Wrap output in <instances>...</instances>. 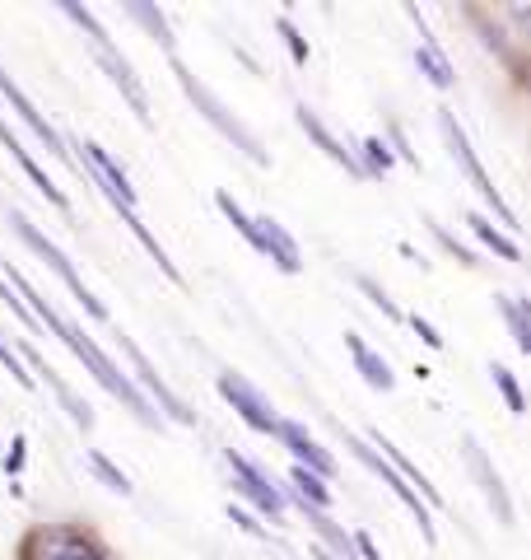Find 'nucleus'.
<instances>
[{"mask_svg":"<svg viewBox=\"0 0 531 560\" xmlns=\"http://www.w3.org/2000/svg\"><path fill=\"white\" fill-rule=\"evenodd\" d=\"M499 313L508 318L512 346H518L522 355H531V318H527V300H512V294H504V300H499Z\"/></svg>","mask_w":531,"mask_h":560,"instance_id":"b1692460","label":"nucleus"},{"mask_svg":"<svg viewBox=\"0 0 531 560\" xmlns=\"http://www.w3.org/2000/svg\"><path fill=\"white\" fill-rule=\"evenodd\" d=\"M28 364H33V370H38V374L47 378V388H51V393H57V401H61V407H66V416H70V420H75V425H80L84 434H88V430H94V411H88V401H80V397H75V388H70V383H66V378H61L57 370H51V364H47V360H38V355H33V350H28Z\"/></svg>","mask_w":531,"mask_h":560,"instance_id":"a211bd4d","label":"nucleus"},{"mask_svg":"<svg viewBox=\"0 0 531 560\" xmlns=\"http://www.w3.org/2000/svg\"><path fill=\"white\" fill-rule=\"evenodd\" d=\"M215 393L228 401V407H234V416L243 420L247 430H257V434H266V440H271L275 434V425H280V411L271 407V401H266L252 383H247L243 374H234V370H220L215 374Z\"/></svg>","mask_w":531,"mask_h":560,"instance_id":"6e6552de","label":"nucleus"},{"mask_svg":"<svg viewBox=\"0 0 531 560\" xmlns=\"http://www.w3.org/2000/svg\"><path fill=\"white\" fill-rule=\"evenodd\" d=\"M462 453H467V467H471V477L481 481V490H485L489 510L499 514V523H504V528H512V495H508V486H504V477H499V471L489 467L485 448L475 444V434H467V440H462Z\"/></svg>","mask_w":531,"mask_h":560,"instance_id":"f8f14e48","label":"nucleus"},{"mask_svg":"<svg viewBox=\"0 0 531 560\" xmlns=\"http://www.w3.org/2000/svg\"><path fill=\"white\" fill-rule=\"evenodd\" d=\"M345 346H350V355H354V370H359V378L368 383L374 393H392L397 388V374H392V364H387L374 346H368L359 331H345Z\"/></svg>","mask_w":531,"mask_h":560,"instance_id":"dca6fc26","label":"nucleus"},{"mask_svg":"<svg viewBox=\"0 0 531 560\" xmlns=\"http://www.w3.org/2000/svg\"><path fill=\"white\" fill-rule=\"evenodd\" d=\"M0 364H5V370L14 374V383H20V388H33V374L24 370L20 350H10V346H5V337H0Z\"/></svg>","mask_w":531,"mask_h":560,"instance_id":"7c9ffc66","label":"nucleus"},{"mask_svg":"<svg viewBox=\"0 0 531 560\" xmlns=\"http://www.w3.org/2000/svg\"><path fill=\"white\" fill-rule=\"evenodd\" d=\"M354 551H359V560H382V551L374 547V537L368 533H354Z\"/></svg>","mask_w":531,"mask_h":560,"instance_id":"f704fd0d","label":"nucleus"},{"mask_svg":"<svg viewBox=\"0 0 531 560\" xmlns=\"http://www.w3.org/2000/svg\"><path fill=\"white\" fill-rule=\"evenodd\" d=\"M0 98L10 103V113L20 117L24 127H28L33 136H38V140H43V145H47L51 154H57V160H70V150H66V136H61L57 127H51V121H47V117H43L38 108H33V98H28L24 90H20V80H14L5 66H0ZM70 164H75V160H70Z\"/></svg>","mask_w":531,"mask_h":560,"instance_id":"9d476101","label":"nucleus"},{"mask_svg":"<svg viewBox=\"0 0 531 560\" xmlns=\"http://www.w3.org/2000/svg\"><path fill=\"white\" fill-rule=\"evenodd\" d=\"M215 206H220V215H224V220H228V224H234V230L243 234V243H247V248H252V253H257V220H252V215H247V210H243V206H238L234 197H228V191H224V187L215 191Z\"/></svg>","mask_w":531,"mask_h":560,"instance_id":"393cba45","label":"nucleus"},{"mask_svg":"<svg viewBox=\"0 0 531 560\" xmlns=\"http://www.w3.org/2000/svg\"><path fill=\"white\" fill-rule=\"evenodd\" d=\"M275 28H280V38H285V47H290L294 66H308V57H312V51H308V38H304V33H298V24H294V20H285V14H280V20H275Z\"/></svg>","mask_w":531,"mask_h":560,"instance_id":"c756f323","label":"nucleus"},{"mask_svg":"<svg viewBox=\"0 0 531 560\" xmlns=\"http://www.w3.org/2000/svg\"><path fill=\"white\" fill-rule=\"evenodd\" d=\"M294 121L308 131V140H312V145L327 154L331 164H341L345 173H354V178H364V168H359V160H354V150H345L341 140H335V131L327 127L322 117H317V108H308V103H298V108H294Z\"/></svg>","mask_w":531,"mask_h":560,"instance_id":"4468645a","label":"nucleus"},{"mask_svg":"<svg viewBox=\"0 0 531 560\" xmlns=\"http://www.w3.org/2000/svg\"><path fill=\"white\" fill-rule=\"evenodd\" d=\"M489 378H494V388L504 393L508 411H512V416H522V411H527V401H522V388H518V378H512V370H504V364H489Z\"/></svg>","mask_w":531,"mask_h":560,"instance_id":"cd10ccee","label":"nucleus"},{"mask_svg":"<svg viewBox=\"0 0 531 560\" xmlns=\"http://www.w3.org/2000/svg\"><path fill=\"white\" fill-rule=\"evenodd\" d=\"M438 131H442V140H448V154H452L457 164H462V173L471 178V187L481 191V201L494 210V215H499L504 230H518V215H512V206L499 197V187L489 183V173H485V164H481V154L471 150V136L462 131V121H457L448 108H438Z\"/></svg>","mask_w":531,"mask_h":560,"instance_id":"20e7f679","label":"nucleus"},{"mask_svg":"<svg viewBox=\"0 0 531 560\" xmlns=\"http://www.w3.org/2000/svg\"><path fill=\"white\" fill-rule=\"evenodd\" d=\"M88 467H94V477H103V486H108V490H117V495H131V477H127V471H121L113 458H108V453H98V448H88Z\"/></svg>","mask_w":531,"mask_h":560,"instance_id":"a878e982","label":"nucleus"},{"mask_svg":"<svg viewBox=\"0 0 531 560\" xmlns=\"http://www.w3.org/2000/svg\"><path fill=\"white\" fill-rule=\"evenodd\" d=\"M117 210V215H121V224H127V230L135 234V243H140V248H145L150 253V261H154V267L158 271H164L168 280H173V285H182V271H177L173 267V261H168V253H164V243H158L154 234H150V224L145 220H140V210H131V206H113Z\"/></svg>","mask_w":531,"mask_h":560,"instance_id":"6ab92c4d","label":"nucleus"},{"mask_svg":"<svg viewBox=\"0 0 531 560\" xmlns=\"http://www.w3.org/2000/svg\"><path fill=\"white\" fill-rule=\"evenodd\" d=\"M20 467H24V434H20V440H14V453L5 458V471H20Z\"/></svg>","mask_w":531,"mask_h":560,"instance_id":"c9c22d12","label":"nucleus"},{"mask_svg":"<svg viewBox=\"0 0 531 560\" xmlns=\"http://www.w3.org/2000/svg\"><path fill=\"white\" fill-rule=\"evenodd\" d=\"M0 304H5V308H10V313H14V318H20V323H24V327H38V323H33V318H28V308L20 304V294H14V290L5 285V276H0Z\"/></svg>","mask_w":531,"mask_h":560,"instance_id":"473e14b6","label":"nucleus"},{"mask_svg":"<svg viewBox=\"0 0 531 560\" xmlns=\"http://www.w3.org/2000/svg\"><path fill=\"white\" fill-rule=\"evenodd\" d=\"M345 448L354 453V458H359L368 471H374V477L387 486V490H392V495L405 504V510H411L415 514V523H420V533H424V541H429V547H434V541H438V528H434V514H429V504H424L420 495H415V490L411 486H405L401 477H397V467L392 463H387L382 458V453L378 448H368V440H359V434H345Z\"/></svg>","mask_w":531,"mask_h":560,"instance_id":"423d86ee","label":"nucleus"},{"mask_svg":"<svg viewBox=\"0 0 531 560\" xmlns=\"http://www.w3.org/2000/svg\"><path fill=\"white\" fill-rule=\"evenodd\" d=\"M61 14H66V20H75V28H80L84 38H88V51H94V61H98L103 70H108V80H113L117 90H121V98L131 103V113L140 117V127H150V121H154V117H150V98H145V90H140V80H135L131 61H127V57H121V51L113 47L108 28L98 24V14H94V10H84L80 0H61Z\"/></svg>","mask_w":531,"mask_h":560,"instance_id":"f257e3e1","label":"nucleus"},{"mask_svg":"<svg viewBox=\"0 0 531 560\" xmlns=\"http://www.w3.org/2000/svg\"><path fill=\"white\" fill-rule=\"evenodd\" d=\"M354 160H359L364 178H387V173H392V164H397V154H392V145H387L382 136H364L359 150H354Z\"/></svg>","mask_w":531,"mask_h":560,"instance_id":"4be33fe9","label":"nucleus"},{"mask_svg":"<svg viewBox=\"0 0 531 560\" xmlns=\"http://www.w3.org/2000/svg\"><path fill=\"white\" fill-rule=\"evenodd\" d=\"M290 481H294V504H308V510H331V486L317 477V471L290 467Z\"/></svg>","mask_w":531,"mask_h":560,"instance_id":"5701e85b","label":"nucleus"},{"mask_svg":"<svg viewBox=\"0 0 531 560\" xmlns=\"http://www.w3.org/2000/svg\"><path fill=\"white\" fill-rule=\"evenodd\" d=\"M127 14H131L135 24H145V28H150V38H154L158 47H164L168 57H177V38H173V24H168V14H164V10L145 5V0H131V5H127Z\"/></svg>","mask_w":531,"mask_h":560,"instance_id":"412c9836","label":"nucleus"},{"mask_svg":"<svg viewBox=\"0 0 531 560\" xmlns=\"http://www.w3.org/2000/svg\"><path fill=\"white\" fill-rule=\"evenodd\" d=\"M405 14H411L415 28H420V47H415V66H420V75H429V84H438V90H452V84H457L452 61L442 57V47H438V38L429 33V24L420 20V10H415V5H405Z\"/></svg>","mask_w":531,"mask_h":560,"instance_id":"2eb2a0df","label":"nucleus"},{"mask_svg":"<svg viewBox=\"0 0 531 560\" xmlns=\"http://www.w3.org/2000/svg\"><path fill=\"white\" fill-rule=\"evenodd\" d=\"M354 285H359V290L368 294V304H374V308H382V313H387V318H392V323H401V318H405V313L397 308V300H392V294H387V290L378 285L374 276H354Z\"/></svg>","mask_w":531,"mask_h":560,"instance_id":"c85d7f7f","label":"nucleus"},{"mask_svg":"<svg viewBox=\"0 0 531 560\" xmlns=\"http://www.w3.org/2000/svg\"><path fill=\"white\" fill-rule=\"evenodd\" d=\"M224 463H228V471H234V490H238V495L252 500L271 523L285 518V490L271 486V477H266L257 463H247L243 453H234V448H224Z\"/></svg>","mask_w":531,"mask_h":560,"instance_id":"1a4fd4ad","label":"nucleus"},{"mask_svg":"<svg viewBox=\"0 0 531 560\" xmlns=\"http://www.w3.org/2000/svg\"><path fill=\"white\" fill-rule=\"evenodd\" d=\"M228 518H234V523H238V528H243L247 537H271V533H266V528H261V523H257L252 514L243 510V504H228Z\"/></svg>","mask_w":531,"mask_h":560,"instance_id":"72a5a7b5","label":"nucleus"},{"mask_svg":"<svg viewBox=\"0 0 531 560\" xmlns=\"http://www.w3.org/2000/svg\"><path fill=\"white\" fill-rule=\"evenodd\" d=\"M467 230H471L475 238H481V243H485V248H489L494 257H504V261H522L518 238H512V234H504V230H499V224H494L489 215H481V210H471V215H467Z\"/></svg>","mask_w":531,"mask_h":560,"instance_id":"aec40b11","label":"nucleus"},{"mask_svg":"<svg viewBox=\"0 0 531 560\" xmlns=\"http://www.w3.org/2000/svg\"><path fill=\"white\" fill-rule=\"evenodd\" d=\"M257 220V253L266 261H275L285 276H298L304 271V253H298V243L290 238V230L280 224L275 215H252Z\"/></svg>","mask_w":531,"mask_h":560,"instance_id":"ddd939ff","label":"nucleus"},{"mask_svg":"<svg viewBox=\"0 0 531 560\" xmlns=\"http://www.w3.org/2000/svg\"><path fill=\"white\" fill-rule=\"evenodd\" d=\"M117 337H121V350H127V360H131V370H135L131 383H140V388H145V401H150V407H158V420L168 416V420H177V425H197V411H191L187 401L168 388L164 374H158L154 364H150L145 350H140V346L127 337V331H117Z\"/></svg>","mask_w":531,"mask_h":560,"instance_id":"0eeeda50","label":"nucleus"},{"mask_svg":"<svg viewBox=\"0 0 531 560\" xmlns=\"http://www.w3.org/2000/svg\"><path fill=\"white\" fill-rule=\"evenodd\" d=\"M61 341L70 346V350H75V360L84 364V370L88 374H94L98 383H103V388H108L117 401H121V407H127L135 420H140V425H150V430H158V425H164V420H158V411L150 407V401H145V393H140L135 388V383H131V374H121L117 370V360L108 355V350H103L94 337H84V331L80 327H70L66 323V331H61Z\"/></svg>","mask_w":531,"mask_h":560,"instance_id":"f03ea898","label":"nucleus"},{"mask_svg":"<svg viewBox=\"0 0 531 560\" xmlns=\"http://www.w3.org/2000/svg\"><path fill=\"white\" fill-rule=\"evenodd\" d=\"M368 448H382V458L397 467V477H401V481L411 486L415 495H420V500H424V504H429V510H434V504H438V490L429 486V477H424V471H420V467H415L411 458H405V453H401V448H397L392 440H387L382 430H374V434H368Z\"/></svg>","mask_w":531,"mask_h":560,"instance_id":"f3484780","label":"nucleus"},{"mask_svg":"<svg viewBox=\"0 0 531 560\" xmlns=\"http://www.w3.org/2000/svg\"><path fill=\"white\" fill-rule=\"evenodd\" d=\"M275 440H280V444H285V448L294 453V467L317 471V477H322V481H331V477H335V458H331V453H327L322 444L312 440V434H308L304 425H298V420H285V416H280V425H275Z\"/></svg>","mask_w":531,"mask_h":560,"instance_id":"9b49d317","label":"nucleus"},{"mask_svg":"<svg viewBox=\"0 0 531 560\" xmlns=\"http://www.w3.org/2000/svg\"><path fill=\"white\" fill-rule=\"evenodd\" d=\"M10 224H14V234H20V238L28 243V248L38 253V257L47 261V267L61 276V285H66L70 294H75V304L88 313V318H94V323H108V308H103V304L94 300V294H88V285H84V280L75 276V261H70V257L57 248V243H51V238L38 230V224H33V220L24 215V210H10Z\"/></svg>","mask_w":531,"mask_h":560,"instance_id":"39448f33","label":"nucleus"},{"mask_svg":"<svg viewBox=\"0 0 531 560\" xmlns=\"http://www.w3.org/2000/svg\"><path fill=\"white\" fill-rule=\"evenodd\" d=\"M405 323H411V331L424 341V346H434V350H442V337H438V327L429 323V318H420V313H405Z\"/></svg>","mask_w":531,"mask_h":560,"instance_id":"2f4dec72","label":"nucleus"},{"mask_svg":"<svg viewBox=\"0 0 531 560\" xmlns=\"http://www.w3.org/2000/svg\"><path fill=\"white\" fill-rule=\"evenodd\" d=\"M43 560H103V551H94L80 537H51V547H47Z\"/></svg>","mask_w":531,"mask_h":560,"instance_id":"bb28decb","label":"nucleus"},{"mask_svg":"<svg viewBox=\"0 0 531 560\" xmlns=\"http://www.w3.org/2000/svg\"><path fill=\"white\" fill-rule=\"evenodd\" d=\"M173 75H177V90H182V94H187V103H191V108H197V113H201V117H205V121H210V127H215V131H220L224 140H228V145H234L238 154H247V160H252V164H261V168H266V164H271V154H266V150H261V140H257V131H252V127H247V121H238L234 113H228V108H224V103H220L215 94H210V90H205V84H201L197 75H191V70H187L182 61H177V57H173Z\"/></svg>","mask_w":531,"mask_h":560,"instance_id":"7ed1b4c3","label":"nucleus"}]
</instances>
